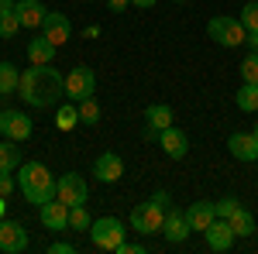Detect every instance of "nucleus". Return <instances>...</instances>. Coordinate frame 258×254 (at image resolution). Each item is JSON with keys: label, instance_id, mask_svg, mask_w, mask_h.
I'll use <instances>...</instances> for the list:
<instances>
[{"label": "nucleus", "instance_id": "obj_1", "mask_svg": "<svg viewBox=\"0 0 258 254\" xmlns=\"http://www.w3.org/2000/svg\"><path fill=\"white\" fill-rule=\"evenodd\" d=\"M18 97L28 103V107H52L66 97V76H62L55 65H31L21 72V86H18Z\"/></svg>", "mask_w": 258, "mask_h": 254}, {"label": "nucleus", "instance_id": "obj_2", "mask_svg": "<svg viewBox=\"0 0 258 254\" xmlns=\"http://www.w3.org/2000/svg\"><path fill=\"white\" fill-rule=\"evenodd\" d=\"M55 182L59 179L52 176L41 161H24L18 168V189L31 206H41V203L55 199Z\"/></svg>", "mask_w": 258, "mask_h": 254}, {"label": "nucleus", "instance_id": "obj_3", "mask_svg": "<svg viewBox=\"0 0 258 254\" xmlns=\"http://www.w3.org/2000/svg\"><path fill=\"white\" fill-rule=\"evenodd\" d=\"M207 35L217 41L220 48H238V45L248 41V28L241 24V18L217 14V18H210V24H207Z\"/></svg>", "mask_w": 258, "mask_h": 254}, {"label": "nucleus", "instance_id": "obj_4", "mask_svg": "<svg viewBox=\"0 0 258 254\" xmlns=\"http://www.w3.org/2000/svg\"><path fill=\"white\" fill-rule=\"evenodd\" d=\"M90 237H93V247H100V251H117L127 237V227L117 216H100L90 223Z\"/></svg>", "mask_w": 258, "mask_h": 254}, {"label": "nucleus", "instance_id": "obj_5", "mask_svg": "<svg viewBox=\"0 0 258 254\" xmlns=\"http://www.w3.org/2000/svg\"><path fill=\"white\" fill-rule=\"evenodd\" d=\"M162 220H165V206L148 199V203L131 210V230L141 237H155V234H162Z\"/></svg>", "mask_w": 258, "mask_h": 254}, {"label": "nucleus", "instance_id": "obj_6", "mask_svg": "<svg viewBox=\"0 0 258 254\" xmlns=\"http://www.w3.org/2000/svg\"><path fill=\"white\" fill-rule=\"evenodd\" d=\"M93 93H97V72L90 65H76L66 76V97L73 100V103H83V100L93 97Z\"/></svg>", "mask_w": 258, "mask_h": 254}, {"label": "nucleus", "instance_id": "obj_7", "mask_svg": "<svg viewBox=\"0 0 258 254\" xmlns=\"http://www.w3.org/2000/svg\"><path fill=\"white\" fill-rule=\"evenodd\" d=\"M55 199H62L66 206H83V203L90 199L86 179H83L80 172H66V176H59V182H55Z\"/></svg>", "mask_w": 258, "mask_h": 254}, {"label": "nucleus", "instance_id": "obj_8", "mask_svg": "<svg viewBox=\"0 0 258 254\" xmlns=\"http://www.w3.org/2000/svg\"><path fill=\"white\" fill-rule=\"evenodd\" d=\"M189 234H193V227H189V216H186V210L169 206V210H165V220H162V237H165L169 244H182Z\"/></svg>", "mask_w": 258, "mask_h": 254}, {"label": "nucleus", "instance_id": "obj_9", "mask_svg": "<svg viewBox=\"0 0 258 254\" xmlns=\"http://www.w3.org/2000/svg\"><path fill=\"white\" fill-rule=\"evenodd\" d=\"M0 251L4 254H21L28 251V230H24V223L18 220H0Z\"/></svg>", "mask_w": 258, "mask_h": 254}, {"label": "nucleus", "instance_id": "obj_10", "mask_svg": "<svg viewBox=\"0 0 258 254\" xmlns=\"http://www.w3.org/2000/svg\"><path fill=\"white\" fill-rule=\"evenodd\" d=\"M0 134L11 137V141H28L31 137V117L24 110H4L0 114Z\"/></svg>", "mask_w": 258, "mask_h": 254}, {"label": "nucleus", "instance_id": "obj_11", "mask_svg": "<svg viewBox=\"0 0 258 254\" xmlns=\"http://www.w3.org/2000/svg\"><path fill=\"white\" fill-rule=\"evenodd\" d=\"M172 107L169 103H152L148 110H145V137L148 141H159V134L165 127H172Z\"/></svg>", "mask_w": 258, "mask_h": 254}, {"label": "nucleus", "instance_id": "obj_12", "mask_svg": "<svg viewBox=\"0 0 258 254\" xmlns=\"http://www.w3.org/2000/svg\"><path fill=\"white\" fill-rule=\"evenodd\" d=\"M41 35L52 41V45L62 48L66 41L73 38V21L66 18L62 11H48V14H45V24H41Z\"/></svg>", "mask_w": 258, "mask_h": 254}, {"label": "nucleus", "instance_id": "obj_13", "mask_svg": "<svg viewBox=\"0 0 258 254\" xmlns=\"http://www.w3.org/2000/svg\"><path fill=\"white\" fill-rule=\"evenodd\" d=\"M203 237H207V247H210V251H217V254L231 251V247H234V240H238V234L231 230V223H227V220H220V216L207 227V230H203Z\"/></svg>", "mask_w": 258, "mask_h": 254}, {"label": "nucleus", "instance_id": "obj_14", "mask_svg": "<svg viewBox=\"0 0 258 254\" xmlns=\"http://www.w3.org/2000/svg\"><path fill=\"white\" fill-rule=\"evenodd\" d=\"M38 220L45 223V230H66L69 227V206L62 199H48L38 206Z\"/></svg>", "mask_w": 258, "mask_h": 254}, {"label": "nucleus", "instance_id": "obj_15", "mask_svg": "<svg viewBox=\"0 0 258 254\" xmlns=\"http://www.w3.org/2000/svg\"><path fill=\"white\" fill-rule=\"evenodd\" d=\"M14 14H18L21 28H31V31H38L41 24H45V14H48V7H45L41 0H18V4H14Z\"/></svg>", "mask_w": 258, "mask_h": 254}, {"label": "nucleus", "instance_id": "obj_16", "mask_svg": "<svg viewBox=\"0 0 258 254\" xmlns=\"http://www.w3.org/2000/svg\"><path fill=\"white\" fill-rule=\"evenodd\" d=\"M227 148L238 161H258V137L251 131H234L227 137Z\"/></svg>", "mask_w": 258, "mask_h": 254}, {"label": "nucleus", "instance_id": "obj_17", "mask_svg": "<svg viewBox=\"0 0 258 254\" xmlns=\"http://www.w3.org/2000/svg\"><path fill=\"white\" fill-rule=\"evenodd\" d=\"M159 144H162V151L169 158H186L189 155V137H186V131H179L176 124L172 127H165L159 134Z\"/></svg>", "mask_w": 258, "mask_h": 254}, {"label": "nucleus", "instance_id": "obj_18", "mask_svg": "<svg viewBox=\"0 0 258 254\" xmlns=\"http://www.w3.org/2000/svg\"><path fill=\"white\" fill-rule=\"evenodd\" d=\"M93 176H97L100 182H117V179L124 176V161H120V155L103 151V155L97 158V165H93Z\"/></svg>", "mask_w": 258, "mask_h": 254}, {"label": "nucleus", "instance_id": "obj_19", "mask_svg": "<svg viewBox=\"0 0 258 254\" xmlns=\"http://www.w3.org/2000/svg\"><path fill=\"white\" fill-rule=\"evenodd\" d=\"M55 52H59V45H52L45 35L28 41V62H31V65H52V62H55Z\"/></svg>", "mask_w": 258, "mask_h": 254}, {"label": "nucleus", "instance_id": "obj_20", "mask_svg": "<svg viewBox=\"0 0 258 254\" xmlns=\"http://www.w3.org/2000/svg\"><path fill=\"white\" fill-rule=\"evenodd\" d=\"M186 216H189V227L203 234V230L217 220V206H214V203H207V199H200V203H193V206L186 210Z\"/></svg>", "mask_w": 258, "mask_h": 254}, {"label": "nucleus", "instance_id": "obj_21", "mask_svg": "<svg viewBox=\"0 0 258 254\" xmlns=\"http://www.w3.org/2000/svg\"><path fill=\"white\" fill-rule=\"evenodd\" d=\"M21 165H24V155H21L18 141L4 137V141H0V172H18Z\"/></svg>", "mask_w": 258, "mask_h": 254}, {"label": "nucleus", "instance_id": "obj_22", "mask_svg": "<svg viewBox=\"0 0 258 254\" xmlns=\"http://www.w3.org/2000/svg\"><path fill=\"white\" fill-rule=\"evenodd\" d=\"M227 223H231V230H234L238 237H251V234H255V213H251L248 206H238V210L231 213Z\"/></svg>", "mask_w": 258, "mask_h": 254}, {"label": "nucleus", "instance_id": "obj_23", "mask_svg": "<svg viewBox=\"0 0 258 254\" xmlns=\"http://www.w3.org/2000/svg\"><path fill=\"white\" fill-rule=\"evenodd\" d=\"M21 86V72L14 62H0V97H11V93H18Z\"/></svg>", "mask_w": 258, "mask_h": 254}, {"label": "nucleus", "instance_id": "obj_24", "mask_svg": "<svg viewBox=\"0 0 258 254\" xmlns=\"http://www.w3.org/2000/svg\"><path fill=\"white\" fill-rule=\"evenodd\" d=\"M234 103H238V110H244V114H258V82H244L238 93H234Z\"/></svg>", "mask_w": 258, "mask_h": 254}, {"label": "nucleus", "instance_id": "obj_25", "mask_svg": "<svg viewBox=\"0 0 258 254\" xmlns=\"http://www.w3.org/2000/svg\"><path fill=\"white\" fill-rule=\"evenodd\" d=\"M76 124H80V107H73V103L59 107V114H55V127H59V131H73Z\"/></svg>", "mask_w": 258, "mask_h": 254}, {"label": "nucleus", "instance_id": "obj_26", "mask_svg": "<svg viewBox=\"0 0 258 254\" xmlns=\"http://www.w3.org/2000/svg\"><path fill=\"white\" fill-rule=\"evenodd\" d=\"M80 107V124H97L100 120V103H97V97H90V100H83V103H76Z\"/></svg>", "mask_w": 258, "mask_h": 254}, {"label": "nucleus", "instance_id": "obj_27", "mask_svg": "<svg viewBox=\"0 0 258 254\" xmlns=\"http://www.w3.org/2000/svg\"><path fill=\"white\" fill-rule=\"evenodd\" d=\"M90 223H93V220L86 213V203H83V206H69V227H73V230H90Z\"/></svg>", "mask_w": 258, "mask_h": 254}, {"label": "nucleus", "instance_id": "obj_28", "mask_svg": "<svg viewBox=\"0 0 258 254\" xmlns=\"http://www.w3.org/2000/svg\"><path fill=\"white\" fill-rule=\"evenodd\" d=\"M241 24L248 28V31H258V0H248L244 7H241Z\"/></svg>", "mask_w": 258, "mask_h": 254}, {"label": "nucleus", "instance_id": "obj_29", "mask_svg": "<svg viewBox=\"0 0 258 254\" xmlns=\"http://www.w3.org/2000/svg\"><path fill=\"white\" fill-rule=\"evenodd\" d=\"M21 31V21L14 11H7V14H0V38H14Z\"/></svg>", "mask_w": 258, "mask_h": 254}, {"label": "nucleus", "instance_id": "obj_30", "mask_svg": "<svg viewBox=\"0 0 258 254\" xmlns=\"http://www.w3.org/2000/svg\"><path fill=\"white\" fill-rule=\"evenodd\" d=\"M241 79L244 82H258V52H251L248 59L241 62Z\"/></svg>", "mask_w": 258, "mask_h": 254}, {"label": "nucleus", "instance_id": "obj_31", "mask_svg": "<svg viewBox=\"0 0 258 254\" xmlns=\"http://www.w3.org/2000/svg\"><path fill=\"white\" fill-rule=\"evenodd\" d=\"M214 206H217V216H220V220H231V213L241 206V199H238V196H227V199H217Z\"/></svg>", "mask_w": 258, "mask_h": 254}, {"label": "nucleus", "instance_id": "obj_32", "mask_svg": "<svg viewBox=\"0 0 258 254\" xmlns=\"http://www.w3.org/2000/svg\"><path fill=\"white\" fill-rule=\"evenodd\" d=\"M18 189V179H14V172H0V196H11Z\"/></svg>", "mask_w": 258, "mask_h": 254}, {"label": "nucleus", "instance_id": "obj_33", "mask_svg": "<svg viewBox=\"0 0 258 254\" xmlns=\"http://www.w3.org/2000/svg\"><path fill=\"white\" fill-rule=\"evenodd\" d=\"M145 251H148V244H127V240H124L114 254H145Z\"/></svg>", "mask_w": 258, "mask_h": 254}, {"label": "nucleus", "instance_id": "obj_34", "mask_svg": "<svg viewBox=\"0 0 258 254\" xmlns=\"http://www.w3.org/2000/svg\"><path fill=\"white\" fill-rule=\"evenodd\" d=\"M48 254H76V247H73L69 240H55V244L48 247Z\"/></svg>", "mask_w": 258, "mask_h": 254}, {"label": "nucleus", "instance_id": "obj_35", "mask_svg": "<svg viewBox=\"0 0 258 254\" xmlns=\"http://www.w3.org/2000/svg\"><path fill=\"white\" fill-rule=\"evenodd\" d=\"M107 4H110V11H127V7H131V0H107Z\"/></svg>", "mask_w": 258, "mask_h": 254}, {"label": "nucleus", "instance_id": "obj_36", "mask_svg": "<svg viewBox=\"0 0 258 254\" xmlns=\"http://www.w3.org/2000/svg\"><path fill=\"white\" fill-rule=\"evenodd\" d=\"M251 52H258V31H248V41H244Z\"/></svg>", "mask_w": 258, "mask_h": 254}, {"label": "nucleus", "instance_id": "obj_37", "mask_svg": "<svg viewBox=\"0 0 258 254\" xmlns=\"http://www.w3.org/2000/svg\"><path fill=\"white\" fill-rule=\"evenodd\" d=\"M131 4H135V7H141V11H152V7H155V0H131Z\"/></svg>", "mask_w": 258, "mask_h": 254}, {"label": "nucleus", "instance_id": "obj_38", "mask_svg": "<svg viewBox=\"0 0 258 254\" xmlns=\"http://www.w3.org/2000/svg\"><path fill=\"white\" fill-rule=\"evenodd\" d=\"M14 4H18V0H0V14H7V11H14Z\"/></svg>", "mask_w": 258, "mask_h": 254}, {"label": "nucleus", "instance_id": "obj_39", "mask_svg": "<svg viewBox=\"0 0 258 254\" xmlns=\"http://www.w3.org/2000/svg\"><path fill=\"white\" fill-rule=\"evenodd\" d=\"M97 35H100V28H97V24H90V28L83 31V38H97Z\"/></svg>", "mask_w": 258, "mask_h": 254}, {"label": "nucleus", "instance_id": "obj_40", "mask_svg": "<svg viewBox=\"0 0 258 254\" xmlns=\"http://www.w3.org/2000/svg\"><path fill=\"white\" fill-rule=\"evenodd\" d=\"M7 216V196H0V220Z\"/></svg>", "mask_w": 258, "mask_h": 254}, {"label": "nucleus", "instance_id": "obj_41", "mask_svg": "<svg viewBox=\"0 0 258 254\" xmlns=\"http://www.w3.org/2000/svg\"><path fill=\"white\" fill-rule=\"evenodd\" d=\"M251 134H255V137H258V120H255V131H251Z\"/></svg>", "mask_w": 258, "mask_h": 254}, {"label": "nucleus", "instance_id": "obj_42", "mask_svg": "<svg viewBox=\"0 0 258 254\" xmlns=\"http://www.w3.org/2000/svg\"><path fill=\"white\" fill-rule=\"evenodd\" d=\"M172 4H186V0H172Z\"/></svg>", "mask_w": 258, "mask_h": 254}, {"label": "nucleus", "instance_id": "obj_43", "mask_svg": "<svg viewBox=\"0 0 258 254\" xmlns=\"http://www.w3.org/2000/svg\"><path fill=\"white\" fill-rule=\"evenodd\" d=\"M83 4H93V0H83Z\"/></svg>", "mask_w": 258, "mask_h": 254}]
</instances>
